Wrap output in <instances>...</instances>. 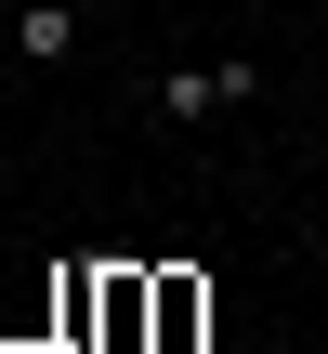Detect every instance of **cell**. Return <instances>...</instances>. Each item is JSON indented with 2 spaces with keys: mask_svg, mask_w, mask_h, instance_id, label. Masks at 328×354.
I'll return each mask as SVG.
<instances>
[{
  "mask_svg": "<svg viewBox=\"0 0 328 354\" xmlns=\"http://www.w3.org/2000/svg\"><path fill=\"white\" fill-rule=\"evenodd\" d=\"M13 53H26V66H66V53H79V0H26V13H13Z\"/></svg>",
  "mask_w": 328,
  "mask_h": 354,
  "instance_id": "3",
  "label": "cell"
},
{
  "mask_svg": "<svg viewBox=\"0 0 328 354\" xmlns=\"http://www.w3.org/2000/svg\"><path fill=\"white\" fill-rule=\"evenodd\" d=\"M197 328H210V289L171 263V276H158V328H145V342H158V354H197Z\"/></svg>",
  "mask_w": 328,
  "mask_h": 354,
  "instance_id": "2",
  "label": "cell"
},
{
  "mask_svg": "<svg viewBox=\"0 0 328 354\" xmlns=\"http://www.w3.org/2000/svg\"><path fill=\"white\" fill-rule=\"evenodd\" d=\"M250 92H263L250 53H224V66H171V79H158V118H210V105H250Z\"/></svg>",
  "mask_w": 328,
  "mask_h": 354,
  "instance_id": "1",
  "label": "cell"
}]
</instances>
